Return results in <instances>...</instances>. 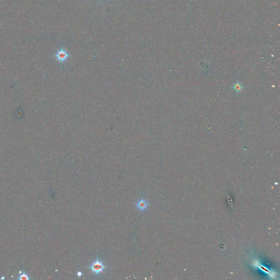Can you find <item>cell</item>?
I'll return each mask as SVG.
<instances>
[{
	"mask_svg": "<svg viewBox=\"0 0 280 280\" xmlns=\"http://www.w3.org/2000/svg\"><path fill=\"white\" fill-rule=\"evenodd\" d=\"M92 272L95 273L96 275H98L102 273L106 269L108 268V267L103 263L102 260L99 259L98 256H97L96 260L93 261L92 264L88 267Z\"/></svg>",
	"mask_w": 280,
	"mask_h": 280,
	"instance_id": "cell-1",
	"label": "cell"
},
{
	"mask_svg": "<svg viewBox=\"0 0 280 280\" xmlns=\"http://www.w3.org/2000/svg\"><path fill=\"white\" fill-rule=\"evenodd\" d=\"M148 205V202L143 198H141L135 203L136 208L141 212H144V211H146L147 209Z\"/></svg>",
	"mask_w": 280,
	"mask_h": 280,
	"instance_id": "cell-3",
	"label": "cell"
},
{
	"mask_svg": "<svg viewBox=\"0 0 280 280\" xmlns=\"http://www.w3.org/2000/svg\"><path fill=\"white\" fill-rule=\"evenodd\" d=\"M77 276H78L79 278H80V277H81V276H82V275H83V273H82V272L81 271H79L77 273Z\"/></svg>",
	"mask_w": 280,
	"mask_h": 280,
	"instance_id": "cell-6",
	"label": "cell"
},
{
	"mask_svg": "<svg viewBox=\"0 0 280 280\" xmlns=\"http://www.w3.org/2000/svg\"><path fill=\"white\" fill-rule=\"evenodd\" d=\"M232 89H234L235 92H236V93H239L242 91L243 86L241 83L237 82L234 84V85H232Z\"/></svg>",
	"mask_w": 280,
	"mask_h": 280,
	"instance_id": "cell-4",
	"label": "cell"
},
{
	"mask_svg": "<svg viewBox=\"0 0 280 280\" xmlns=\"http://www.w3.org/2000/svg\"><path fill=\"white\" fill-rule=\"evenodd\" d=\"M18 278L20 280H29V277H28V274L24 273H22V275H20Z\"/></svg>",
	"mask_w": 280,
	"mask_h": 280,
	"instance_id": "cell-5",
	"label": "cell"
},
{
	"mask_svg": "<svg viewBox=\"0 0 280 280\" xmlns=\"http://www.w3.org/2000/svg\"><path fill=\"white\" fill-rule=\"evenodd\" d=\"M54 56L57 61L59 63L62 64L68 61V59L71 57V54H69V52H68V50L66 49L61 48L57 51Z\"/></svg>",
	"mask_w": 280,
	"mask_h": 280,
	"instance_id": "cell-2",
	"label": "cell"
}]
</instances>
